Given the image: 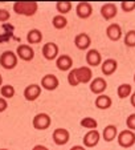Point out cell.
<instances>
[{
    "mask_svg": "<svg viewBox=\"0 0 135 150\" xmlns=\"http://www.w3.org/2000/svg\"><path fill=\"white\" fill-rule=\"evenodd\" d=\"M89 88H90V91H91V93L99 96V94H103V92L106 91L107 82L103 77H96V79H93L90 81Z\"/></svg>",
    "mask_w": 135,
    "mask_h": 150,
    "instance_id": "obj_9",
    "label": "cell"
},
{
    "mask_svg": "<svg viewBox=\"0 0 135 150\" xmlns=\"http://www.w3.org/2000/svg\"><path fill=\"white\" fill-rule=\"evenodd\" d=\"M72 8H73V4L70 1H58L56 4V9L60 12V15H64V16L66 13H69L72 11Z\"/></svg>",
    "mask_w": 135,
    "mask_h": 150,
    "instance_id": "obj_26",
    "label": "cell"
},
{
    "mask_svg": "<svg viewBox=\"0 0 135 150\" xmlns=\"http://www.w3.org/2000/svg\"><path fill=\"white\" fill-rule=\"evenodd\" d=\"M99 12H101V16L103 17L105 20L109 21V20H112L117 16V13H118V7L114 3H106L101 7Z\"/></svg>",
    "mask_w": 135,
    "mask_h": 150,
    "instance_id": "obj_12",
    "label": "cell"
},
{
    "mask_svg": "<svg viewBox=\"0 0 135 150\" xmlns=\"http://www.w3.org/2000/svg\"><path fill=\"white\" fill-rule=\"evenodd\" d=\"M32 125H33V127L36 130H45V129H48L52 125V118L46 113H39L33 117Z\"/></svg>",
    "mask_w": 135,
    "mask_h": 150,
    "instance_id": "obj_4",
    "label": "cell"
},
{
    "mask_svg": "<svg viewBox=\"0 0 135 150\" xmlns=\"http://www.w3.org/2000/svg\"><path fill=\"white\" fill-rule=\"evenodd\" d=\"M17 54L12 51H6L0 54V65L1 68L7 69V71H11L15 69L17 65Z\"/></svg>",
    "mask_w": 135,
    "mask_h": 150,
    "instance_id": "obj_3",
    "label": "cell"
},
{
    "mask_svg": "<svg viewBox=\"0 0 135 150\" xmlns=\"http://www.w3.org/2000/svg\"><path fill=\"white\" fill-rule=\"evenodd\" d=\"M41 91H42L41 85L31 84L24 89V97H25V100L29 102L36 101V100L40 97V94H41Z\"/></svg>",
    "mask_w": 135,
    "mask_h": 150,
    "instance_id": "obj_10",
    "label": "cell"
},
{
    "mask_svg": "<svg viewBox=\"0 0 135 150\" xmlns=\"http://www.w3.org/2000/svg\"><path fill=\"white\" fill-rule=\"evenodd\" d=\"M0 86H3V77H1V74H0Z\"/></svg>",
    "mask_w": 135,
    "mask_h": 150,
    "instance_id": "obj_37",
    "label": "cell"
},
{
    "mask_svg": "<svg viewBox=\"0 0 135 150\" xmlns=\"http://www.w3.org/2000/svg\"><path fill=\"white\" fill-rule=\"evenodd\" d=\"M117 138H118L119 146L123 149H129L135 145V132L130 130V129H124V130L119 132Z\"/></svg>",
    "mask_w": 135,
    "mask_h": 150,
    "instance_id": "obj_2",
    "label": "cell"
},
{
    "mask_svg": "<svg viewBox=\"0 0 135 150\" xmlns=\"http://www.w3.org/2000/svg\"><path fill=\"white\" fill-rule=\"evenodd\" d=\"M79 125H81L82 127H85V129L93 130V129H97L98 122H97V120H94L93 117H84V118L81 120V122H79Z\"/></svg>",
    "mask_w": 135,
    "mask_h": 150,
    "instance_id": "obj_25",
    "label": "cell"
},
{
    "mask_svg": "<svg viewBox=\"0 0 135 150\" xmlns=\"http://www.w3.org/2000/svg\"><path fill=\"white\" fill-rule=\"evenodd\" d=\"M37 9H39V4L36 1H16L13 4L15 13L20 15V16L31 17L36 15Z\"/></svg>",
    "mask_w": 135,
    "mask_h": 150,
    "instance_id": "obj_1",
    "label": "cell"
},
{
    "mask_svg": "<svg viewBox=\"0 0 135 150\" xmlns=\"http://www.w3.org/2000/svg\"><path fill=\"white\" fill-rule=\"evenodd\" d=\"M16 54L22 61H32L34 57V51L29 44H20L16 49Z\"/></svg>",
    "mask_w": 135,
    "mask_h": 150,
    "instance_id": "obj_8",
    "label": "cell"
},
{
    "mask_svg": "<svg viewBox=\"0 0 135 150\" xmlns=\"http://www.w3.org/2000/svg\"><path fill=\"white\" fill-rule=\"evenodd\" d=\"M58 85L60 81L57 79V76H54V74H45L41 79V88H44L45 91H56L58 88Z\"/></svg>",
    "mask_w": 135,
    "mask_h": 150,
    "instance_id": "obj_11",
    "label": "cell"
},
{
    "mask_svg": "<svg viewBox=\"0 0 135 150\" xmlns=\"http://www.w3.org/2000/svg\"><path fill=\"white\" fill-rule=\"evenodd\" d=\"M118 136V129H117L115 125H107L105 126L103 132H102V138L106 142H111L117 138Z\"/></svg>",
    "mask_w": 135,
    "mask_h": 150,
    "instance_id": "obj_21",
    "label": "cell"
},
{
    "mask_svg": "<svg viewBox=\"0 0 135 150\" xmlns=\"http://www.w3.org/2000/svg\"><path fill=\"white\" fill-rule=\"evenodd\" d=\"M52 24H53V27L56 29H64V28H66V25H68V19L64 15L58 13L52 19Z\"/></svg>",
    "mask_w": 135,
    "mask_h": 150,
    "instance_id": "obj_24",
    "label": "cell"
},
{
    "mask_svg": "<svg viewBox=\"0 0 135 150\" xmlns=\"http://www.w3.org/2000/svg\"><path fill=\"white\" fill-rule=\"evenodd\" d=\"M68 82H69V85H72V86H77V85H79L78 79H77V74H76V69L69 71V73H68Z\"/></svg>",
    "mask_w": 135,
    "mask_h": 150,
    "instance_id": "obj_29",
    "label": "cell"
},
{
    "mask_svg": "<svg viewBox=\"0 0 135 150\" xmlns=\"http://www.w3.org/2000/svg\"><path fill=\"white\" fill-rule=\"evenodd\" d=\"M27 41L28 44H40L42 41V33L40 29H31V31L27 33Z\"/></svg>",
    "mask_w": 135,
    "mask_h": 150,
    "instance_id": "obj_22",
    "label": "cell"
},
{
    "mask_svg": "<svg viewBox=\"0 0 135 150\" xmlns=\"http://www.w3.org/2000/svg\"><path fill=\"white\" fill-rule=\"evenodd\" d=\"M0 150H8V149H0Z\"/></svg>",
    "mask_w": 135,
    "mask_h": 150,
    "instance_id": "obj_39",
    "label": "cell"
},
{
    "mask_svg": "<svg viewBox=\"0 0 135 150\" xmlns=\"http://www.w3.org/2000/svg\"><path fill=\"white\" fill-rule=\"evenodd\" d=\"M8 108V102L4 97H0V113H3L6 109Z\"/></svg>",
    "mask_w": 135,
    "mask_h": 150,
    "instance_id": "obj_33",
    "label": "cell"
},
{
    "mask_svg": "<svg viewBox=\"0 0 135 150\" xmlns=\"http://www.w3.org/2000/svg\"><path fill=\"white\" fill-rule=\"evenodd\" d=\"M124 45L129 48H135V31H129L123 39Z\"/></svg>",
    "mask_w": 135,
    "mask_h": 150,
    "instance_id": "obj_28",
    "label": "cell"
},
{
    "mask_svg": "<svg viewBox=\"0 0 135 150\" xmlns=\"http://www.w3.org/2000/svg\"><path fill=\"white\" fill-rule=\"evenodd\" d=\"M42 56H44V59H46L48 61H52V60H56L57 57H58V45L57 44H54V42H46V44H44L42 45Z\"/></svg>",
    "mask_w": 135,
    "mask_h": 150,
    "instance_id": "obj_7",
    "label": "cell"
},
{
    "mask_svg": "<svg viewBox=\"0 0 135 150\" xmlns=\"http://www.w3.org/2000/svg\"><path fill=\"white\" fill-rule=\"evenodd\" d=\"M121 9L123 12H132L135 9V1H122Z\"/></svg>",
    "mask_w": 135,
    "mask_h": 150,
    "instance_id": "obj_30",
    "label": "cell"
},
{
    "mask_svg": "<svg viewBox=\"0 0 135 150\" xmlns=\"http://www.w3.org/2000/svg\"><path fill=\"white\" fill-rule=\"evenodd\" d=\"M56 65L61 72L72 71V67H73V59H72L69 54H60L56 60Z\"/></svg>",
    "mask_w": 135,
    "mask_h": 150,
    "instance_id": "obj_15",
    "label": "cell"
},
{
    "mask_svg": "<svg viewBox=\"0 0 135 150\" xmlns=\"http://www.w3.org/2000/svg\"><path fill=\"white\" fill-rule=\"evenodd\" d=\"M32 150H49V149L46 146H44V145H36V146H33Z\"/></svg>",
    "mask_w": 135,
    "mask_h": 150,
    "instance_id": "obj_34",
    "label": "cell"
},
{
    "mask_svg": "<svg viewBox=\"0 0 135 150\" xmlns=\"http://www.w3.org/2000/svg\"><path fill=\"white\" fill-rule=\"evenodd\" d=\"M74 45L78 49H81V51H86V49H89V47L91 45V37L87 33H85V32L78 33L74 37Z\"/></svg>",
    "mask_w": 135,
    "mask_h": 150,
    "instance_id": "obj_16",
    "label": "cell"
},
{
    "mask_svg": "<svg viewBox=\"0 0 135 150\" xmlns=\"http://www.w3.org/2000/svg\"><path fill=\"white\" fill-rule=\"evenodd\" d=\"M70 150H86V147L81 146V145H74V146L70 147Z\"/></svg>",
    "mask_w": 135,
    "mask_h": 150,
    "instance_id": "obj_35",
    "label": "cell"
},
{
    "mask_svg": "<svg viewBox=\"0 0 135 150\" xmlns=\"http://www.w3.org/2000/svg\"><path fill=\"white\" fill-rule=\"evenodd\" d=\"M134 82H135V73H134Z\"/></svg>",
    "mask_w": 135,
    "mask_h": 150,
    "instance_id": "obj_38",
    "label": "cell"
},
{
    "mask_svg": "<svg viewBox=\"0 0 135 150\" xmlns=\"http://www.w3.org/2000/svg\"><path fill=\"white\" fill-rule=\"evenodd\" d=\"M132 93V86L130 84H127V82H124V84H121L118 86V89H117V94H118L119 98H127V97H130Z\"/></svg>",
    "mask_w": 135,
    "mask_h": 150,
    "instance_id": "obj_23",
    "label": "cell"
},
{
    "mask_svg": "<svg viewBox=\"0 0 135 150\" xmlns=\"http://www.w3.org/2000/svg\"><path fill=\"white\" fill-rule=\"evenodd\" d=\"M9 19H11V13H9L7 9L0 8V21H1V23H6Z\"/></svg>",
    "mask_w": 135,
    "mask_h": 150,
    "instance_id": "obj_32",
    "label": "cell"
},
{
    "mask_svg": "<svg viewBox=\"0 0 135 150\" xmlns=\"http://www.w3.org/2000/svg\"><path fill=\"white\" fill-rule=\"evenodd\" d=\"M0 94L4 97V98H12L15 96V88L12 85H3L0 88Z\"/></svg>",
    "mask_w": 135,
    "mask_h": 150,
    "instance_id": "obj_27",
    "label": "cell"
},
{
    "mask_svg": "<svg viewBox=\"0 0 135 150\" xmlns=\"http://www.w3.org/2000/svg\"><path fill=\"white\" fill-rule=\"evenodd\" d=\"M76 74L79 84H89L93 80V72L89 67H79L76 69Z\"/></svg>",
    "mask_w": 135,
    "mask_h": 150,
    "instance_id": "obj_14",
    "label": "cell"
},
{
    "mask_svg": "<svg viewBox=\"0 0 135 150\" xmlns=\"http://www.w3.org/2000/svg\"><path fill=\"white\" fill-rule=\"evenodd\" d=\"M126 126H127V129H130V130L135 132V113L130 114V116L127 117V120H126Z\"/></svg>",
    "mask_w": 135,
    "mask_h": 150,
    "instance_id": "obj_31",
    "label": "cell"
},
{
    "mask_svg": "<svg viewBox=\"0 0 135 150\" xmlns=\"http://www.w3.org/2000/svg\"><path fill=\"white\" fill-rule=\"evenodd\" d=\"M86 62L90 67H98L102 64V54L97 49H89L86 53Z\"/></svg>",
    "mask_w": 135,
    "mask_h": 150,
    "instance_id": "obj_18",
    "label": "cell"
},
{
    "mask_svg": "<svg viewBox=\"0 0 135 150\" xmlns=\"http://www.w3.org/2000/svg\"><path fill=\"white\" fill-rule=\"evenodd\" d=\"M106 36L111 41H118L122 37V27L117 23H111L106 28Z\"/></svg>",
    "mask_w": 135,
    "mask_h": 150,
    "instance_id": "obj_19",
    "label": "cell"
},
{
    "mask_svg": "<svg viewBox=\"0 0 135 150\" xmlns=\"http://www.w3.org/2000/svg\"><path fill=\"white\" fill-rule=\"evenodd\" d=\"M130 102H131V105L135 108V92H132V93H131V97H130Z\"/></svg>",
    "mask_w": 135,
    "mask_h": 150,
    "instance_id": "obj_36",
    "label": "cell"
},
{
    "mask_svg": "<svg viewBox=\"0 0 135 150\" xmlns=\"http://www.w3.org/2000/svg\"><path fill=\"white\" fill-rule=\"evenodd\" d=\"M76 13L79 19H89L93 13V6L89 1H81L76 7Z\"/></svg>",
    "mask_w": 135,
    "mask_h": 150,
    "instance_id": "obj_13",
    "label": "cell"
},
{
    "mask_svg": "<svg viewBox=\"0 0 135 150\" xmlns=\"http://www.w3.org/2000/svg\"><path fill=\"white\" fill-rule=\"evenodd\" d=\"M52 139H53V142L57 146H64L70 139V133L64 127H57L52 133Z\"/></svg>",
    "mask_w": 135,
    "mask_h": 150,
    "instance_id": "obj_5",
    "label": "cell"
},
{
    "mask_svg": "<svg viewBox=\"0 0 135 150\" xmlns=\"http://www.w3.org/2000/svg\"><path fill=\"white\" fill-rule=\"evenodd\" d=\"M99 139H101V134L97 129H93V130H89L82 138V142H84L85 147H96L97 145L99 144Z\"/></svg>",
    "mask_w": 135,
    "mask_h": 150,
    "instance_id": "obj_6",
    "label": "cell"
},
{
    "mask_svg": "<svg viewBox=\"0 0 135 150\" xmlns=\"http://www.w3.org/2000/svg\"><path fill=\"white\" fill-rule=\"evenodd\" d=\"M94 105H96V108L101 109V110H106L112 105V100L111 97L106 96V94H99L94 101Z\"/></svg>",
    "mask_w": 135,
    "mask_h": 150,
    "instance_id": "obj_20",
    "label": "cell"
},
{
    "mask_svg": "<svg viewBox=\"0 0 135 150\" xmlns=\"http://www.w3.org/2000/svg\"><path fill=\"white\" fill-rule=\"evenodd\" d=\"M118 69V61L115 59H107L101 64V71L105 76H111Z\"/></svg>",
    "mask_w": 135,
    "mask_h": 150,
    "instance_id": "obj_17",
    "label": "cell"
}]
</instances>
